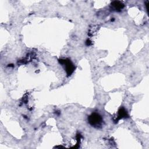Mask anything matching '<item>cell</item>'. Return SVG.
I'll return each mask as SVG.
<instances>
[{"mask_svg":"<svg viewBox=\"0 0 149 149\" xmlns=\"http://www.w3.org/2000/svg\"><path fill=\"white\" fill-rule=\"evenodd\" d=\"M102 116L97 112L92 113L88 117V122L90 125L95 127H101L102 123Z\"/></svg>","mask_w":149,"mask_h":149,"instance_id":"6da1fadb","label":"cell"},{"mask_svg":"<svg viewBox=\"0 0 149 149\" xmlns=\"http://www.w3.org/2000/svg\"><path fill=\"white\" fill-rule=\"evenodd\" d=\"M59 62L65 66V69H66V73L68 74V76L70 75L72 72L74 70V65L72 63V62L70 61V60L68 59H60L59 60Z\"/></svg>","mask_w":149,"mask_h":149,"instance_id":"7a4b0ae2","label":"cell"},{"mask_svg":"<svg viewBox=\"0 0 149 149\" xmlns=\"http://www.w3.org/2000/svg\"><path fill=\"white\" fill-rule=\"evenodd\" d=\"M111 5L115 9H120L123 7V4L119 1H113L111 3Z\"/></svg>","mask_w":149,"mask_h":149,"instance_id":"3957f363","label":"cell"},{"mask_svg":"<svg viewBox=\"0 0 149 149\" xmlns=\"http://www.w3.org/2000/svg\"><path fill=\"white\" fill-rule=\"evenodd\" d=\"M119 116L122 118H125L126 117V116H127V112L126 111H125V109L124 108H122L119 110Z\"/></svg>","mask_w":149,"mask_h":149,"instance_id":"277c9868","label":"cell"}]
</instances>
